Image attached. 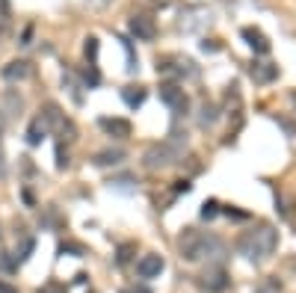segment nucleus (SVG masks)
Here are the masks:
<instances>
[{"label": "nucleus", "instance_id": "obj_7", "mask_svg": "<svg viewBox=\"0 0 296 293\" xmlns=\"http://www.w3.org/2000/svg\"><path fill=\"white\" fill-rule=\"evenodd\" d=\"M127 27H130V36H137V39H142V42H151V39L157 36L154 18H148V15H134Z\"/></svg>", "mask_w": 296, "mask_h": 293}, {"label": "nucleus", "instance_id": "obj_33", "mask_svg": "<svg viewBox=\"0 0 296 293\" xmlns=\"http://www.w3.org/2000/svg\"><path fill=\"white\" fill-rule=\"evenodd\" d=\"M293 104H296V95H293Z\"/></svg>", "mask_w": 296, "mask_h": 293}, {"label": "nucleus", "instance_id": "obj_26", "mask_svg": "<svg viewBox=\"0 0 296 293\" xmlns=\"http://www.w3.org/2000/svg\"><path fill=\"white\" fill-rule=\"evenodd\" d=\"M0 293H18L12 284H6V281H0Z\"/></svg>", "mask_w": 296, "mask_h": 293}, {"label": "nucleus", "instance_id": "obj_13", "mask_svg": "<svg viewBox=\"0 0 296 293\" xmlns=\"http://www.w3.org/2000/svg\"><path fill=\"white\" fill-rule=\"evenodd\" d=\"M122 160H124L122 148H104V151L95 154V163H98V166H119Z\"/></svg>", "mask_w": 296, "mask_h": 293}, {"label": "nucleus", "instance_id": "obj_10", "mask_svg": "<svg viewBox=\"0 0 296 293\" xmlns=\"http://www.w3.org/2000/svg\"><path fill=\"white\" fill-rule=\"evenodd\" d=\"M101 127L116 139L130 137V121H124V119H101Z\"/></svg>", "mask_w": 296, "mask_h": 293}, {"label": "nucleus", "instance_id": "obj_11", "mask_svg": "<svg viewBox=\"0 0 296 293\" xmlns=\"http://www.w3.org/2000/svg\"><path fill=\"white\" fill-rule=\"evenodd\" d=\"M276 74H279V69L270 66V62H255V66H252V80H255V83H270Z\"/></svg>", "mask_w": 296, "mask_h": 293}, {"label": "nucleus", "instance_id": "obj_31", "mask_svg": "<svg viewBox=\"0 0 296 293\" xmlns=\"http://www.w3.org/2000/svg\"><path fill=\"white\" fill-rule=\"evenodd\" d=\"M6 127V116H3V110H0V131Z\"/></svg>", "mask_w": 296, "mask_h": 293}, {"label": "nucleus", "instance_id": "obj_2", "mask_svg": "<svg viewBox=\"0 0 296 293\" xmlns=\"http://www.w3.org/2000/svg\"><path fill=\"white\" fill-rule=\"evenodd\" d=\"M178 252L181 258L195 264L205 255H222V240L213 237V234H205V231H195V228H187L181 237H178Z\"/></svg>", "mask_w": 296, "mask_h": 293}, {"label": "nucleus", "instance_id": "obj_3", "mask_svg": "<svg viewBox=\"0 0 296 293\" xmlns=\"http://www.w3.org/2000/svg\"><path fill=\"white\" fill-rule=\"evenodd\" d=\"M178 157H181V145H178L175 139H169V142H157L151 148H145L142 163H145L148 169H166V166H172Z\"/></svg>", "mask_w": 296, "mask_h": 293}, {"label": "nucleus", "instance_id": "obj_30", "mask_svg": "<svg viewBox=\"0 0 296 293\" xmlns=\"http://www.w3.org/2000/svg\"><path fill=\"white\" fill-rule=\"evenodd\" d=\"M42 293H59V287H56V284H48V287H45Z\"/></svg>", "mask_w": 296, "mask_h": 293}, {"label": "nucleus", "instance_id": "obj_27", "mask_svg": "<svg viewBox=\"0 0 296 293\" xmlns=\"http://www.w3.org/2000/svg\"><path fill=\"white\" fill-rule=\"evenodd\" d=\"M202 48H205V51H219V45H216V42H202Z\"/></svg>", "mask_w": 296, "mask_h": 293}, {"label": "nucleus", "instance_id": "obj_1", "mask_svg": "<svg viewBox=\"0 0 296 293\" xmlns=\"http://www.w3.org/2000/svg\"><path fill=\"white\" fill-rule=\"evenodd\" d=\"M276 246H279V234H276L273 225H258V228L246 231L243 237L237 240L240 255H246V258L255 261V264H261V261L270 258V255L276 252Z\"/></svg>", "mask_w": 296, "mask_h": 293}, {"label": "nucleus", "instance_id": "obj_8", "mask_svg": "<svg viewBox=\"0 0 296 293\" xmlns=\"http://www.w3.org/2000/svg\"><path fill=\"white\" fill-rule=\"evenodd\" d=\"M30 74H33V66H30L27 59H12V62L3 66V77H6V80H24V77H30Z\"/></svg>", "mask_w": 296, "mask_h": 293}, {"label": "nucleus", "instance_id": "obj_32", "mask_svg": "<svg viewBox=\"0 0 296 293\" xmlns=\"http://www.w3.org/2000/svg\"><path fill=\"white\" fill-rule=\"evenodd\" d=\"M3 36H6V27H3V21H0V39H3Z\"/></svg>", "mask_w": 296, "mask_h": 293}, {"label": "nucleus", "instance_id": "obj_24", "mask_svg": "<svg viewBox=\"0 0 296 293\" xmlns=\"http://www.w3.org/2000/svg\"><path fill=\"white\" fill-rule=\"evenodd\" d=\"M30 39H33V27H27L24 36H21V45H30Z\"/></svg>", "mask_w": 296, "mask_h": 293}, {"label": "nucleus", "instance_id": "obj_4", "mask_svg": "<svg viewBox=\"0 0 296 293\" xmlns=\"http://www.w3.org/2000/svg\"><path fill=\"white\" fill-rule=\"evenodd\" d=\"M160 101L166 104L169 110H175V116H187V107H190V98L187 92L175 83H163L160 86Z\"/></svg>", "mask_w": 296, "mask_h": 293}, {"label": "nucleus", "instance_id": "obj_6", "mask_svg": "<svg viewBox=\"0 0 296 293\" xmlns=\"http://www.w3.org/2000/svg\"><path fill=\"white\" fill-rule=\"evenodd\" d=\"M163 270H166V261L160 258V255H142L140 264H137V276H140L142 281H151V278H157Z\"/></svg>", "mask_w": 296, "mask_h": 293}, {"label": "nucleus", "instance_id": "obj_29", "mask_svg": "<svg viewBox=\"0 0 296 293\" xmlns=\"http://www.w3.org/2000/svg\"><path fill=\"white\" fill-rule=\"evenodd\" d=\"M6 175V163H3V148H0V178Z\"/></svg>", "mask_w": 296, "mask_h": 293}, {"label": "nucleus", "instance_id": "obj_14", "mask_svg": "<svg viewBox=\"0 0 296 293\" xmlns=\"http://www.w3.org/2000/svg\"><path fill=\"white\" fill-rule=\"evenodd\" d=\"M122 98H124L127 107H134V110H137V107H142V101H145V89H142V86H124L122 89Z\"/></svg>", "mask_w": 296, "mask_h": 293}, {"label": "nucleus", "instance_id": "obj_21", "mask_svg": "<svg viewBox=\"0 0 296 293\" xmlns=\"http://www.w3.org/2000/svg\"><path fill=\"white\" fill-rule=\"evenodd\" d=\"M33 246H36L33 240H24V243H21V249H18V252H15V261H18V264H24V261L30 258V252H33Z\"/></svg>", "mask_w": 296, "mask_h": 293}, {"label": "nucleus", "instance_id": "obj_18", "mask_svg": "<svg viewBox=\"0 0 296 293\" xmlns=\"http://www.w3.org/2000/svg\"><path fill=\"white\" fill-rule=\"evenodd\" d=\"M59 252H62V255H65V252H71L74 258H83V255H89L86 246H83V243H74V240H65L62 246H59Z\"/></svg>", "mask_w": 296, "mask_h": 293}, {"label": "nucleus", "instance_id": "obj_16", "mask_svg": "<svg viewBox=\"0 0 296 293\" xmlns=\"http://www.w3.org/2000/svg\"><path fill=\"white\" fill-rule=\"evenodd\" d=\"M3 104H6V110H3L6 116H15L18 110H21V98H18V95L12 92V89H9V92L3 95Z\"/></svg>", "mask_w": 296, "mask_h": 293}, {"label": "nucleus", "instance_id": "obj_19", "mask_svg": "<svg viewBox=\"0 0 296 293\" xmlns=\"http://www.w3.org/2000/svg\"><path fill=\"white\" fill-rule=\"evenodd\" d=\"M86 59H89V66L98 62V39H95V36H89L86 39Z\"/></svg>", "mask_w": 296, "mask_h": 293}, {"label": "nucleus", "instance_id": "obj_12", "mask_svg": "<svg viewBox=\"0 0 296 293\" xmlns=\"http://www.w3.org/2000/svg\"><path fill=\"white\" fill-rule=\"evenodd\" d=\"M45 137H48V124L42 121V116H36V119L30 121V127H27V142H30V145H39Z\"/></svg>", "mask_w": 296, "mask_h": 293}, {"label": "nucleus", "instance_id": "obj_22", "mask_svg": "<svg viewBox=\"0 0 296 293\" xmlns=\"http://www.w3.org/2000/svg\"><path fill=\"white\" fill-rule=\"evenodd\" d=\"M216 213H219V205H216L213 199H210V202H205V205H202V219H213Z\"/></svg>", "mask_w": 296, "mask_h": 293}, {"label": "nucleus", "instance_id": "obj_17", "mask_svg": "<svg viewBox=\"0 0 296 293\" xmlns=\"http://www.w3.org/2000/svg\"><path fill=\"white\" fill-rule=\"evenodd\" d=\"M255 293H281V281L276 276H270V278H264L261 284L255 287Z\"/></svg>", "mask_w": 296, "mask_h": 293}, {"label": "nucleus", "instance_id": "obj_15", "mask_svg": "<svg viewBox=\"0 0 296 293\" xmlns=\"http://www.w3.org/2000/svg\"><path fill=\"white\" fill-rule=\"evenodd\" d=\"M199 119H202V124H213V121L219 119V107L210 104V101H205L202 104V116H199Z\"/></svg>", "mask_w": 296, "mask_h": 293}, {"label": "nucleus", "instance_id": "obj_20", "mask_svg": "<svg viewBox=\"0 0 296 293\" xmlns=\"http://www.w3.org/2000/svg\"><path fill=\"white\" fill-rule=\"evenodd\" d=\"M134 249H137L134 243H124L122 249H119V255H116V264H119V267H124V264L130 261V255H134Z\"/></svg>", "mask_w": 296, "mask_h": 293}, {"label": "nucleus", "instance_id": "obj_9", "mask_svg": "<svg viewBox=\"0 0 296 293\" xmlns=\"http://www.w3.org/2000/svg\"><path fill=\"white\" fill-rule=\"evenodd\" d=\"M243 39L252 45V51L255 53H270V42H267V36L261 30H255V27H243Z\"/></svg>", "mask_w": 296, "mask_h": 293}, {"label": "nucleus", "instance_id": "obj_23", "mask_svg": "<svg viewBox=\"0 0 296 293\" xmlns=\"http://www.w3.org/2000/svg\"><path fill=\"white\" fill-rule=\"evenodd\" d=\"M225 216H231V219H246L249 213H243V210H231V207H225Z\"/></svg>", "mask_w": 296, "mask_h": 293}, {"label": "nucleus", "instance_id": "obj_25", "mask_svg": "<svg viewBox=\"0 0 296 293\" xmlns=\"http://www.w3.org/2000/svg\"><path fill=\"white\" fill-rule=\"evenodd\" d=\"M190 190V184H187V181H178V184H175V192H187Z\"/></svg>", "mask_w": 296, "mask_h": 293}, {"label": "nucleus", "instance_id": "obj_5", "mask_svg": "<svg viewBox=\"0 0 296 293\" xmlns=\"http://www.w3.org/2000/svg\"><path fill=\"white\" fill-rule=\"evenodd\" d=\"M228 284H231V278H228V273L222 267H210V270H205L199 276V287H205L208 293H222L228 290Z\"/></svg>", "mask_w": 296, "mask_h": 293}, {"label": "nucleus", "instance_id": "obj_28", "mask_svg": "<svg viewBox=\"0 0 296 293\" xmlns=\"http://www.w3.org/2000/svg\"><path fill=\"white\" fill-rule=\"evenodd\" d=\"M122 293H151L148 287H127V290H122Z\"/></svg>", "mask_w": 296, "mask_h": 293}]
</instances>
